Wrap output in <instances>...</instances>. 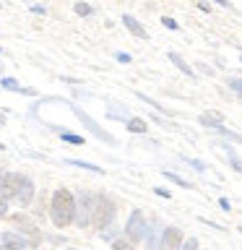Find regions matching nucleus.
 I'll list each match as a JSON object with an SVG mask.
<instances>
[{"label":"nucleus","instance_id":"f257e3e1","mask_svg":"<svg viewBox=\"0 0 242 250\" xmlns=\"http://www.w3.org/2000/svg\"><path fill=\"white\" fill-rule=\"evenodd\" d=\"M50 214H52V222L58 227H65L70 219L76 216V201H73V195H70L65 188H60V190L55 193Z\"/></svg>","mask_w":242,"mask_h":250},{"label":"nucleus","instance_id":"f03ea898","mask_svg":"<svg viewBox=\"0 0 242 250\" xmlns=\"http://www.w3.org/2000/svg\"><path fill=\"white\" fill-rule=\"evenodd\" d=\"M91 208H94L91 222L97 224V227H104V224H109V219H112V214H115L112 201H107V198H97V206H91Z\"/></svg>","mask_w":242,"mask_h":250},{"label":"nucleus","instance_id":"7ed1b4c3","mask_svg":"<svg viewBox=\"0 0 242 250\" xmlns=\"http://www.w3.org/2000/svg\"><path fill=\"white\" fill-rule=\"evenodd\" d=\"M19 183H21V175H13V172H5V175L0 177V198H3V201L13 198V195L19 193Z\"/></svg>","mask_w":242,"mask_h":250},{"label":"nucleus","instance_id":"20e7f679","mask_svg":"<svg viewBox=\"0 0 242 250\" xmlns=\"http://www.w3.org/2000/svg\"><path fill=\"white\" fill-rule=\"evenodd\" d=\"M180 248H182V232H180L177 227L164 229V237H161L159 250H180Z\"/></svg>","mask_w":242,"mask_h":250},{"label":"nucleus","instance_id":"39448f33","mask_svg":"<svg viewBox=\"0 0 242 250\" xmlns=\"http://www.w3.org/2000/svg\"><path fill=\"white\" fill-rule=\"evenodd\" d=\"M128 234L133 240H141L143 237V214H141V211H133L130 214V222H128Z\"/></svg>","mask_w":242,"mask_h":250},{"label":"nucleus","instance_id":"423d86ee","mask_svg":"<svg viewBox=\"0 0 242 250\" xmlns=\"http://www.w3.org/2000/svg\"><path fill=\"white\" fill-rule=\"evenodd\" d=\"M19 201H21V206H29L31 198H34V183H31L29 177H21V183H19Z\"/></svg>","mask_w":242,"mask_h":250},{"label":"nucleus","instance_id":"0eeeda50","mask_svg":"<svg viewBox=\"0 0 242 250\" xmlns=\"http://www.w3.org/2000/svg\"><path fill=\"white\" fill-rule=\"evenodd\" d=\"M76 115H78V117H81V123H83V125H86V128H89V130H94V133H97V136H99V138H104V141H112V136H109V133H104V130H101V128H99V125H97V123H94V120H91V117H89V115H86V112H81V109H78V107H76Z\"/></svg>","mask_w":242,"mask_h":250},{"label":"nucleus","instance_id":"6e6552de","mask_svg":"<svg viewBox=\"0 0 242 250\" xmlns=\"http://www.w3.org/2000/svg\"><path fill=\"white\" fill-rule=\"evenodd\" d=\"M89 203H91L89 195H81V203H78V216H76V222L81 224V227L89 224V208H91Z\"/></svg>","mask_w":242,"mask_h":250},{"label":"nucleus","instance_id":"1a4fd4ad","mask_svg":"<svg viewBox=\"0 0 242 250\" xmlns=\"http://www.w3.org/2000/svg\"><path fill=\"white\" fill-rule=\"evenodd\" d=\"M122 23H125V26H128V29L133 31V34H136V37H141V39H146V29L141 26V23H138L136 19H133V16H122Z\"/></svg>","mask_w":242,"mask_h":250},{"label":"nucleus","instance_id":"9d476101","mask_svg":"<svg viewBox=\"0 0 242 250\" xmlns=\"http://www.w3.org/2000/svg\"><path fill=\"white\" fill-rule=\"evenodd\" d=\"M169 60H172V62H175V65H177L180 70H182V73H187V76H193V70H190V68H187V62H185L182 58H180V55H175V52H172V55H169Z\"/></svg>","mask_w":242,"mask_h":250},{"label":"nucleus","instance_id":"9b49d317","mask_svg":"<svg viewBox=\"0 0 242 250\" xmlns=\"http://www.w3.org/2000/svg\"><path fill=\"white\" fill-rule=\"evenodd\" d=\"M201 123H203V125H214V128H219V125H222V115H216V112L203 115V117H201Z\"/></svg>","mask_w":242,"mask_h":250},{"label":"nucleus","instance_id":"f8f14e48","mask_svg":"<svg viewBox=\"0 0 242 250\" xmlns=\"http://www.w3.org/2000/svg\"><path fill=\"white\" fill-rule=\"evenodd\" d=\"M128 130H133V133H146V123L141 120V117H133V120L128 123Z\"/></svg>","mask_w":242,"mask_h":250},{"label":"nucleus","instance_id":"ddd939ff","mask_svg":"<svg viewBox=\"0 0 242 250\" xmlns=\"http://www.w3.org/2000/svg\"><path fill=\"white\" fill-rule=\"evenodd\" d=\"M62 141H68V144H73V146H83L86 144L81 136H73V133H62Z\"/></svg>","mask_w":242,"mask_h":250},{"label":"nucleus","instance_id":"4468645a","mask_svg":"<svg viewBox=\"0 0 242 250\" xmlns=\"http://www.w3.org/2000/svg\"><path fill=\"white\" fill-rule=\"evenodd\" d=\"M65 164H73V167H83V169H91V172H101L97 164H86V162H73V159H68Z\"/></svg>","mask_w":242,"mask_h":250},{"label":"nucleus","instance_id":"2eb2a0df","mask_svg":"<svg viewBox=\"0 0 242 250\" xmlns=\"http://www.w3.org/2000/svg\"><path fill=\"white\" fill-rule=\"evenodd\" d=\"M164 175H167V180H172V183H177L180 188H187V183H185V180H182V177H177V175H175V172H164Z\"/></svg>","mask_w":242,"mask_h":250},{"label":"nucleus","instance_id":"dca6fc26","mask_svg":"<svg viewBox=\"0 0 242 250\" xmlns=\"http://www.w3.org/2000/svg\"><path fill=\"white\" fill-rule=\"evenodd\" d=\"M76 13H78V16H89V13H91V5H86V3H76Z\"/></svg>","mask_w":242,"mask_h":250},{"label":"nucleus","instance_id":"f3484780","mask_svg":"<svg viewBox=\"0 0 242 250\" xmlns=\"http://www.w3.org/2000/svg\"><path fill=\"white\" fill-rule=\"evenodd\" d=\"M3 86H5V89H11V91H21V86L16 83L13 78H5V81H3Z\"/></svg>","mask_w":242,"mask_h":250},{"label":"nucleus","instance_id":"a211bd4d","mask_svg":"<svg viewBox=\"0 0 242 250\" xmlns=\"http://www.w3.org/2000/svg\"><path fill=\"white\" fill-rule=\"evenodd\" d=\"M115 250H133V245L125 240H115Z\"/></svg>","mask_w":242,"mask_h":250},{"label":"nucleus","instance_id":"6ab92c4d","mask_svg":"<svg viewBox=\"0 0 242 250\" xmlns=\"http://www.w3.org/2000/svg\"><path fill=\"white\" fill-rule=\"evenodd\" d=\"M182 250H198V240H193V237H190V240H187V245H185Z\"/></svg>","mask_w":242,"mask_h":250},{"label":"nucleus","instance_id":"aec40b11","mask_svg":"<svg viewBox=\"0 0 242 250\" xmlns=\"http://www.w3.org/2000/svg\"><path fill=\"white\" fill-rule=\"evenodd\" d=\"M161 23H164V26H169V29H177V23L172 19H161Z\"/></svg>","mask_w":242,"mask_h":250},{"label":"nucleus","instance_id":"412c9836","mask_svg":"<svg viewBox=\"0 0 242 250\" xmlns=\"http://www.w3.org/2000/svg\"><path fill=\"white\" fill-rule=\"evenodd\" d=\"M117 60H120V62H130V55H125V52H120V55H117Z\"/></svg>","mask_w":242,"mask_h":250},{"label":"nucleus","instance_id":"4be33fe9","mask_svg":"<svg viewBox=\"0 0 242 250\" xmlns=\"http://www.w3.org/2000/svg\"><path fill=\"white\" fill-rule=\"evenodd\" d=\"M5 211H8V206H5V201L0 198V216H5Z\"/></svg>","mask_w":242,"mask_h":250},{"label":"nucleus","instance_id":"5701e85b","mask_svg":"<svg viewBox=\"0 0 242 250\" xmlns=\"http://www.w3.org/2000/svg\"><path fill=\"white\" fill-rule=\"evenodd\" d=\"M219 206H222L224 211H229V201H226V198H222V201H219Z\"/></svg>","mask_w":242,"mask_h":250},{"label":"nucleus","instance_id":"b1692460","mask_svg":"<svg viewBox=\"0 0 242 250\" xmlns=\"http://www.w3.org/2000/svg\"><path fill=\"white\" fill-rule=\"evenodd\" d=\"M5 250H21V248H16V245H5Z\"/></svg>","mask_w":242,"mask_h":250},{"label":"nucleus","instance_id":"393cba45","mask_svg":"<svg viewBox=\"0 0 242 250\" xmlns=\"http://www.w3.org/2000/svg\"><path fill=\"white\" fill-rule=\"evenodd\" d=\"M0 148H3V144H0Z\"/></svg>","mask_w":242,"mask_h":250}]
</instances>
